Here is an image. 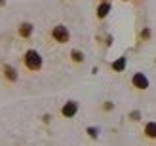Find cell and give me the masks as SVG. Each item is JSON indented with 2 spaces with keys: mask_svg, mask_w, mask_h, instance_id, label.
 Listing matches in <instances>:
<instances>
[{
  "mask_svg": "<svg viewBox=\"0 0 156 146\" xmlns=\"http://www.w3.org/2000/svg\"><path fill=\"white\" fill-rule=\"evenodd\" d=\"M25 65L29 70H40V66H42V57H40V53L34 51V49H29L25 53Z\"/></svg>",
  "mask_w": 156,
  "mask_h": 146,
  "instance_id": "cell-1",
  "label": "cell"
},
{
  "mask_svg": "<svg viewBox=\"0 0 156 146\" xmlns=\"http://www.w3.org/2000/svg\"><path fill=\"white\" fill-rule=\"evenodd\" d=\"M51 36L55 38V42H59V44H65V42H69V38H71L67 27H63V25H57L55 29H53L51 30Z\"/></svg>",
  "mask_w": 156,
  "mask_h": 146,
  "instance_id": "cell-2",
  "label": "cell"
},
{
  "mask_svg": "<svg viewBox=\"0 0 156 146\" xmlns=\"http://www.w3.org/2000/svg\"><path fill=\"white\" fill-rule=\"evenodd\" d=\"M131 83H133L137 89H147L149 87V80H147V76L141 74V72H137L133 78H131Z\"/></svg>",
  "mask_w": 156,
  "mask_h": 146,
  "instance_id": "cell-3",
  "label": "cell"
},
{
  "mask_svg": "<svg viewBox=\"0 0 156 146\" xmlns=\"http://www.w3.org/2000/svg\"><path fill=\"white\" fill-rule=\"evenodd\" d=\"M76 110H78V106H76V103H67L65 106H63V108H61V112H63V116L65 118H73L74 116V114H76Z\"/></svg>",
  "mask_w": 156,
  "mask_h": 146,
  "instance_id": "cell-4",
  "label": "cell"
},
{
  "mask_svg": "<svg viewBox=\"0 0 156 146\" xmlns=\"http://www.w3.org/2000/svg\"><path fill=\"white\" fill-rule=\"evenodd\" d=\"M108 12H111V4H108V2H103V4L97 8V17H99V19L107 17V13H108Z\"/></svg>",
  "mask_w": 156,
  "mask_h": 146,
  "instance_id": "cell-5",
  "label": "cell"
},
{
  "mask_svg": "<svg viewBox=\"0 0 156 146\" xmlns=\"http://www.w3.org/2000/svg\"><path fill=\"white\" fill-rule=\"evenodd\" d=\"M30 32H33V25H30V23H23V25L19 27V34H21L23 38L30 36Z\"/></svg>",
  "mask_w": 156,
  "mask_h": 146,
  "instance_id": "cell-6",
  "label": "cell"
},
{
  "mask_svg": "<svg viewBox=\"0 0 156 146\" xmlns=\"http://www.w3.org/2000/svg\"><path fill=\"white\" fill-rule=\"evenodd\" d=\"M4 76H6L10 82H15V80H17V74H15V70H13L12 66H4Z\"/></svg>",
  "mask_w": 156,
  "mask_h": 146,
  "instance_id": "cell-7",
  "label": "cell"
},
{
  "mask_svg": "<svg viewBox=\"0 0 156 146\" xmlns=\"http://www.w3.org/2000/svg\"><path fill=\"white\" fill-rule=\"evenodd\" d=\"M112 68H114L116 72H122L124 68H126V59H124V57H120L118 61H114V63H112Z\"/></svg>",
  "mask_w": 156,
  "mask_h": 146,
  "instance_id": "cell-8",
  "label": "cell"
},
{
  "mask_svg": "<svg viewBox=\"0 0 156 146\" xmlns=\"http://www.w3.org/2000/svg\"><path fill=\"white\" fill-rule=\"evenodd\" d=\"M145 133H147V137H152V139H154V137H156V124H152V121L147 124L145 125Z\"/></svg>",
  "mask_w": 156,
  "mask_h": 146,
  "instance_id": "cell-9",
  "label": "cell"
},
{
  "mask_svg": "<svg viewBox=\"0 0 156 146\" xmlns=\"http://www.w3.org/2000/svg\"><path fill=\"white\" fill-rule=\"evenodd\" d=\"M71 55H73V61H76V63H82V61H84L82 51H78V49H74V51L71 53Z\"/></svg>",
  "mask_w": 156,
  "mask_h": 146,
  "instance_id": "cell-10",
  "label": "cell"
},
{
  "mask_svg": "<svg viewBox=\"0 0 156 146\" xmlns=\"http://www.w3.org/2000/svg\"><path fill=\"white\" fill-rule=\"evenodd\" d=\"M88 133H90V137H93V139H95V137H97V129H95V127H90Z\"/></svg>",
  "mask_w": 156,
  "mask_h": 146,
  "instance_id": "cell-11",
  "label": "cell"
}]
</instances>
